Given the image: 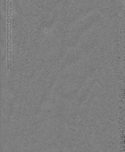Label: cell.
I'll use <instances>...</instances> for the list:
<instances>
[{
  "mask_svg": "<svg viewBox=\"0 0 125 152\" xmlns=\"http://www.w3.org/2000/svg\"><path fill=\"white\" fill-rule=\"evenodd\" d=\"M12 1H7V67L11 69V13Z\"/></svg>",
  "mask_w": 125,
  "mask_h": 152,
  "instance_id": "6da1fadb",
  "label": "cell"
}]
</instances>
